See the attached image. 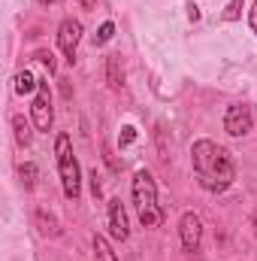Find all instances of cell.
<instances>
[{
	"instance_id": "6da1fadb",
	"label": "cell",
	"mask_w": 257,
	"mask_h": 261,
	"mask_svg": "<svg viewBox=\"0 0 257 261\" xmlns=\"http://www.w3.org/2000/svg\"><path fill=\"white\" fill-rule=\"evenodd\" d=\"M191 167H194V176H197L200 189L209 192V195H221V192H227L236 182V161H233L230 149H224L221 143H215L209 137L194 140Z\"/></svg>"
},
{
	"instance_id": "4fadbf2b",
	"label": "cell",
	"mask_w": 257,
	"mask_h": 261,
	"mask_svg": "<svg viewBox=\"0 0 257 261\" xmlns=\"http://www.w3.org/2000/svg\"><path fill=\"white\" fill-rule=\"evenodd\" d=\"M30 125L34 122H24V116H15L12 119V130H15V143L24 149V146H30Z\"/></svg>"
},
{
	"instance_id": "7402d4cb",
	"label": "cell",
	"mask_w": 257,
	"mask_h": 261,
	"mask_svg": "<svg viewBox=\"0 0 257 261\" xmlns=\"http://www.w3.org/2000/svg\"><path fill=\"white\" fill-rule=\"evenodd\" d=\"M82 9H97V0H76Z\"/></svg>"
},
{
	"instance_id": "d6986e66",
	"label": "cell",
	"mask_w": 257,
	"mask_h": 261,
	"mask_svg": "<svg viewBox=\"0 0 257 261\" xmlns=\"http://www.w3.org/2000/svg\"><path fill=\"white\" fill-rule=\"evenodd\" d=\"M248 28L257 34V0L251 3V9H248Z\"/></svg>"
},
{
	"instance_id": "7a4b0ae2",
	"label": "cell",
	"mask_w": 257,
	"mask_h": 261,
	"mask_svg": "<svg viewBox=\"0 0 257 261\" xmlns=\"http://www.w3.org/2000/svg\"><path fill=\"white\" fill-rule=\"evenodd\" d=\"M130 197L136 206V216L142 222V228H157L164 222V210L157 203V182L148 170H136L133 182H130Z\"/></svg>"
},
{
	"instance_id": "3957f363",
	"label": "cell",
	"mask_w": 257,
	"mask_h": 261,
	"mask_svg": "<svg viewBox=\"0 0 257 261\" xmlns=\"http://www.w3.org/2000/svg\"><path fill=\"white\" fill-rule=\"evenodd\" d=\"M55 164H58L64 197L67 200H79V195H82V167H79V158L73 152V140L64 130L55 137Z\"/></svg>"
},
{
	"instance_id": "2e32d148",
	"label": "cell",
	"mask_w": 257,
	"mask_h": 261,
	"mask_svg": "<svg viewBox=\"0 0 257 261\" xmlns=\"http://www.w3.org/2000/svg\"><path fill=\"white\" fill-rule=\"evenodd\" d=\"M242 6H245V0H230L227 9L221 12V18H224V21H239V18H242Z\"/></svg>"
},
{
	"instance_id": "52a82bcc",
	"label": "cell",
	"mask_w": 257,
	"mask_h": 261,
	"mask_svg": "<svg viewBox=\"0 0 257 261\" xmlns=\"http://www.w3.org/2000/svg\"><path fill=\"white\" fill-rule=\"evenodd\" d=\"M79 43H82V21H76V18H64L61 28H58V49L64 52V58L70 61V64L76 61Z\"/></svg>"
},
{
	"instance_id": "5b68a950",
	"label": "cell",
	"mask_w": 257,
	"mask_h": 261,
	"mask_svg": "<svg viewBox=\"0 0 257 261\" xmlns=\"http://www.w3.org/2000/svg\"><path fill=\"white\" fill-rule=\"evenodd\" d=\"M251 128H254V113H251V107H248V103H230L227 113H224V130L239 140V137L251 134Z\"/></svg>"
},
{
	"instance_id": "7c38bea8",
	"label": "cell",
	"mask_w": 257,
	"mask_h": 261,
	"mask_svg": "<svg viewBox=\"0 0 257 261\" xmlns=\"http://www.w3.org/2000/svg\"><path fill=\"white\" fill-rule=\"evenodd\" d=\"M91 246H94V255H97V261H121V258H118V252L112 249V243H109L103 234H94Z\"/></svg>"
},
{
	"instance_id": "8fae6325",
	"label": "cell",
	"mask_w": 257,
	"mask_h": 261,
	"mask_svg": "<svg viewBox=\"0 0 257 261\" xmlns=\"http://www.w3.org/2000/svg\"><path fill=\"white\" fill-rule=\"evenodd\" d=\"M37 88H40V79L30 70H18L15 73V94H37Z\"/></svg>"
},
{
	"instance_id": "cb8c5ba5",
	"label": "cell",
	"mask_w": 257,
	"mask_h": 261,
	"mask_svg": "<svg viewBox=\"0 0 257 261\" xmlns=\"http://www.w3.org/2000/svg\"><path fill=\"white\" fill-rule=\"evenodd\" d=\"M251 231H254V237H257V206H254V213H251Z\"/></svg>"
},
{
	"instance_id": "8992f818",
	"label": "cell",
	"mask_w": 257,
	"mask_h": 261,
	"mask_svg": "<svg viewBox=\"0 0 257 261\" xmlns=\"http://www.w3.org/2000/svg\"><path fill=\"white\" fill-rule=\"evenodd\" d=\"M179 240H182L185 252H191V255L200 252V246H203V219L197 213H185L179 219Z\"/></svg>"
},
{
	"instance_id": "603a6c76",
	"label": "cell",
	"mask_w": 257,
	"mask_h": 261,
	"mask_svg": "<svg viewBox=\"0 0 257 261\" xmlns=\"http://www.w3.org/2000/svg\"><path fill=\"white\" fill-rule=\"evenodd\" d=\"M40 6H58V3H64V0H37Z\"/></svg>"
},
{
	"instance_id": "ba28073f",
	"label": "cell",
	"mask_w": 257,
	"mask_h": 261,
	"mask_svg": "<svg viewBox=\"0 0 257 261\" xmlns=\"http://www.w3.org/2000/svg\"><path fill=\"white\" fill-rule=\"evenodd\" d=\"M106 216H109V234H112V240H121L124 243L130 237V222H127V210H124L121 197H109Z\"/></svg>"
},
{
	"instance_id": "5bb4252c",
	"label": "cell",
	"mask_w": 257,
	"mask_h": 261,
	"mask_svg": "<svg viewBox=\"0 0 257 261\" xmlns=\"http://www.w3.org/2000/svg\"><path fill=\"white\" fill-rule=\"evenodd\" d=\"M18 176H21L24 189H34V186H37V176H40V170H37V164H34V161H24V164L18 167Z\"/></svg>"
},
{
	"instance_id": "9a60e30c",
	"label": "cell",
	"mask_w": 257,
	"mask_h": 261,
	"mask_svg": "<svg viewBox=\"0 0 257 261\" xmlns=\"http://www.w3.org/2000/svg\"><path fill=\"white\" fill-rule=\"evenodd\" d=\"M112 37H115V24H112V21H103V24L97 28V34H94V46H106Z\"/></svg>"
},
{
	"instance_id": "30bf717a",
	"label": "cell",
	"mask_w": 257,
	"mask_h": 261,
	"mask_svg": "<svg viewBox=\"0 0 257 261\" xmlns=\"http://www.w3.org/2000/svg\"><path fill=\"white\" fill-rule=\"evenodd\" d=\"M34 222H37V228H40L43 237H58V234H61L58 219H55L52 213H46V210H37V213H34Z\"/></svg>"
},
{
	"instance_id": "ffe728a7",
	"label": "cell",
	"mask_w": 257,
	"mask_h": 261,
	"mask_svg": "<svg viewBox=\"0 0 257 261\" xmlns=\"http://www.w3.org/2000/svg\"><path fill=\"white\" fill-rule=\"evenodd\" d=\"M100 176H97V170H91V192H94V197H100V182H97Z\"/></svg>"
},
{
	"instance_id": "44dd1931",
	"label": "cell",
	"mask_w": 257,
	"mask_h": 261,
	"mask_svg": "<svg viewBox=\"0 0 257 261\" xmlns=\"http://www.w3.org/2000/svg\"><path fill=\"white\" fill-rule=\"evenodd\" d=\"M188 18H191V21H200V9H197L194 3H188Z\"/></svg>"
},
{
	"instance_id": "277c9868",
	"label": "cell",
	"mask_w": 257,
	"mask_h": 261,
	"mask_svg": "<svg viewBox=\"0 0 257 261\" xmlns=\"http://www.w3.org/2000/svg\"><path fill=\"white\" fill-rule=\"evenodd\" d=\"M30 122L40 134H49L55 125V107H52V91H49V82H40L37 94H34V103H30Z\"/></svg>"
},
{
	"instance_id": "9c48e42d",
	"label": "cell",
	"mask_w": 257,
	"mask_h": 261,
	"mask_svg": "<svg viewBox=\"0 0 257 261\" xmlns=\"http://www.w3.org/2000/svg\"><path fill=\"white\" fill-rule=\"evenodd\" d=\"M106 82L112 91H121L124 88V70H121V58L118 55H109L106 58Z\"/></svg>"
},
{
	"instance_id": "ac0fdd59",
	"label": "cell",
	"mask_w": 257,
	"mask_h": 261,
	"mask_svg": "<svg viewBox=\"0 0 257 261\" xmlns=\"http://www.w3.org/2000/svg\"><path fill=\"white\" fill-rule=\"evenodd\" d=\"M124 130V134H121V137H118V146H121V149H124V146H130V143H133V140H136V128H121Z\"/></svg>"
},
{
	"instance_id": "e0dca14e",
	"label": "cell",
	"mask_w": 257,
	"mask_h": 261,
	"mask_svg": "<svg viewBox=\"0 0 257 261\" xmlns=\"http://www.w3.org/2000/svg\"><path fill=\"white\" fill-rule=\"evenodd\" d=\"M37 61H40V64L46 67V70H49V73H55V55H52V52H46V49H43V52H37Z\"/></svg>"
}]
</instances>
